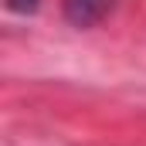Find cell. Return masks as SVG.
Returning a JSON list of instances; mask_svg holds the SVG:
<instances>
[{
	"label": "cell",
	"instance_id": "obj_1",
	"mask_svg": "<svg viewBox=\"0 0 146 146\" xmlns=\"http://www.w3.org/2000/svg\"><path fill=\"white\" fill-rule=\"evenodd\" d=\"M115 7V0H65V21L72 27H92Z\"/></svg>",
	"mask_w": 146,
	"mask_h": 146
},
{
	"label": "cell",
	"instance_id": "obj_2",
	"mask_svg": "<svg viewBox=\"0 0 146 146\" xmlns=\"http://www.w3.org/2000/svg\"><path fill=\"white\" fill-rule=\"evenodd\" d=\"M37 3H41V0H7V7H10L14 14H34Z\"/></svg>",
	"mask_w": 146,
	"mask_h": 146
}]
</instances>
